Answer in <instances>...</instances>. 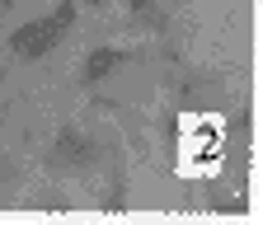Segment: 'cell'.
<instances>
[{
  "label": "cell",
  "mask_w": 263,
  "mask_h": 225,
  "mask_svg": "<svg viewBox=\"0 0 263 225\" xmlns=\"http://www.w3.org/2000/svg\"><path fill=\"white\" fill-rule=\"evenodd\" d=\"M71 24H76V5L66 0V5L57 10V14H43V19H33V24H19L14 33H10V47L19 52V56H43V52H52L66 33H71Z\"/></svg>",
  "instance_id": "obj_1"
},
{
  "label": "cell",
  "mask_w": 263,
  "mask_h": 225,
  "mask_svg": "<svg viewBox=\"0 0 263 225\" xmlns=\"http://www.w3.org/2000/svg\"><path fill=\"white\" fill-rule=\"evenodd\" d=\"M47 169H57V174H94L99 169V146H94V136L66 127V132L57 136V146H52V155H47Z\"/></svg>",
  "instance_id": "obj_2"
},
{
  "label": "cell",
  "mask_w": 263,
  "mask_h": 225,
  "mask_svg": "<svg viewBox=\"0 0 263 225\" xmlns=\"http://www.w3.org/2000/svg\"><path fill=\"white\" fill-rule=\"evenodd\" d=\"M122 61H127V52H122V47H94V52L85 56V71H80V75H85V80H104L108 71H118V66H122Z\"/></svg>",
  "instance_id": "obj_3"
},
{
  "label": "cell",
  "mask_w": 263,
  "mask_h": 225,
  "mask_svg": "<svg viewBox=\"0 0 263 225\" xmlns=\"http://www.w3.org/2000/svg\"><path fill=\"white\" fill-rule=\"evenodd\" d=\"M89 5H104V0H89Z\"/></svg>",
  "instance_id": "obj_4"
}]
</instances>
